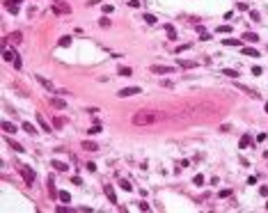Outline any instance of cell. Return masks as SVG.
Here are the masks:
<instances>
[{"mask_svg": "<svg viewBox=\"0 0 268 213\" xmlns=\"http://www.w3.org/2000/svg\"><path fill=\"white\" fill-rule=\"evenodd\" d=\"M250 18H252V21H259V12H257V9H252V12H250Z\"/></svg>", "mask_w": 268, "mask_h": 213, "instance_id": "37", "label": "cell"}, {"mask_svg": "<svg viewBox=\"0 0 268 213\" xmlns=\"http://www.w3.org/2000/svg\"><path fill=\"white\" fill-rule=\"evenodd\" d=\"M142 89L140 87H124V89H119V94L117 96H121V99H129V96H135V94H140Z\"/></svg>", "mask_w": 268, "mask_h": 213, "instance_id": "4", "label": "cell"}, {"mask_svg": "<svg viewBox=\"0 0 268 213\" xmlns=\"http://www.w3.org/2000/svg\"><path fill=\"white\" fill-rule=\"evenodd\" d=\"M119 188H121V190H126V193H131V190H133L131 181H126V179H119Z\"/></svg>", "mask_w": 268, "mask_h": 213, "instance_id": "21", "label": "cell"}, {"mask_svg": "<svg viewBox=\"0 0 268 213\" xmlns=\"http://www.w3.org/2000/svg\"><path fill=\"white\" fill-rule=\"evenodd\" d=\"M60 46H62V48L71 46V37H60Z\"/></svg>", "mask_w": 268, "mask_h": 213, "instance_id": "29", "label": "cell"}, {"mask_svg": "<svg viewBox=\"0 0 268 213\" xmlns=\"http://www.w3.org/2000/svg\"><path fill=\"white\" fill-rule=\"evenodd\" d=\"M99 23H101L103 28H108V25H110V21H108V16H101V18H99Z\"/></svg>", "mask_w": 268, "mask_h": 213, "instance_id": "35", "label": "cell"}, {"mask_svg": "<svg viewBox=\"0 0 268 213\" xmlns=\"http://www.w3.org/2000/svg\"><path fill=\"white\" fill-rule=\"evenodd\" d=\"M53 167H55L57 172H64V170H69V165H67V163H62V161H53Z\"/></svg>", "mask_w": 268, "mask_h": 213, "instance_id": "17", "label": "cell"}, {"mask_svg": "<svg viewBox=\"0 0 268 213\" xmlns=\"http://www.w3.org/2000/svg\"><path fill=\"white\" fill-rule=\"evenodd\" d=\"M145 23H147V25H154V23H156V16H151V14H145Z\"/></svg>", "mask_w": 268, "mask_h": 213, "instance_id": "33", "label": "cell"}, {"mask_svg": "<svg viewBox=\"0 0 268 213\" xmlns=\"http://www.w3.org/2000/svg\"><path fill=\"white\" fill-rule=\"evenodd\" d=\"M7 39H12V41H18V44H21V39H23V34H21V32H12V34L7 37Z\"/></svg>", "mask_w": 268, "mask_h": 213, "instance_id": "28", "label": "cell"}, {"mask_svg": "<svg viewBox=\"0 0 268 213\" xmlns=\"http://www.w3.org/2000/svg\"><path fill=\"white\" fill-rule=\"evenodd\" d=\"M5 140H7V145L12 147V149H14V151H18V153H23V151H25V149H23V145H21V142H14V140H12V137H5Z\"/></svg>", "mask_w": 268, "mask_h": 213, "instance_id": "13", "label": "cell"}, {"mask_svg": "<svg viewBox=\"0 0 268 213\" xmlns=\"http://www.w3.org/2000/svg\"><path fill=\"white\" fill-rule=\"evenodd\" d=\"M192 183H195V186H204V177H202V174H195Z\"/></svg>", "mask_w": 268, "mask_h": 213, "instance_id": "32", "label": "cell"}, {"mask_svg": "<svg viewBox=\"0 0 268 213\" xmlns=\"http://www.w3.org/2000/svg\"><path fill=\"white\" fill-rule=\"evenodd\" d=\"M113 12V5H103V14H110Z\"/></svg>", "mask_w": 268, "mask_h": 213, "instance_id": "41", "label": "cell"}, {"mask_svg": "<svg viewBox=\"0 0 268 213\" xmlns=\"http://www.w3.org/2000/svg\"><path fill=\"white\" fill-rule=\"evenodd\" d=\"M57 197H60V202H64V204H69V202H71V195L67 193V190H60V193H57Z\"/></svg>", "mask_w": 268, "mask_h": 213, "instance_id": "20", "label": "cell"}, {"mask_svg": "<svg viewBox=\"0 0 268 213\" xmlns=\"http://www.w3.org/2000/svg\"><path fill=\"white\" fill-rule=\"evenodd\" d=\"M83 149H87V151H96L99 147H96V142H89V140H85V142H83Z\"/></svg>", "mask_w": 268, "mask_h": 213, "instance_id": "23", "label": "cell"}, {"mask_svg": "<svg viewBox=\"0 0 268 213\" xmlns=\"http://www.w3.org/2000/svg\"><path fill=\"white\" fill-rule=\"evenodd\" d=\"M23 131H25V133H30V135H35V133H37L35 124H30V121H23Z\"/></svg>", "mask_w": 268, "mask_h": 213, "instance_id": "19", "label": "cell"}, {"mask_svg": "<svg viewBox=\"0 0 268 213\" xmlns=\"http://www.w3.org/2000/svg\"><path fill=\"white\" fill-rule=\"evenodd\" d=\"M0 128H2V131H5L7 135H12V133H16V131H18V128L14 126L12 121H0Z\"/></svg>", "mask_w": 268, "mask_h": 213, "instance_id": "8", "label": "cell"}, {"mask_svg": "<svg viewBox=\"0 0 268 213\" xmlns=\"http://www.w3.org/2000/svg\"><path fill=\"white\" fill-rule=\"evenodd\" d=\"M53 12L55 14H71V5L67 0H55L53 2Z\"/></svg>", "mask_w": 268, "mask_h": 213, "instance_id": "3", "label": "cell"}, {"mask_svg": "<svg viewBox=\"0 0 268 213\" xmlns=\"http://www.w3.org/2000/svg\"><path fill=\"white\" fill-rule=\"evenodd\" d=\"M165 32H167V37H170V39H176V30H174V25H170V23H167V25H165Z\"/></svg>", "mask_w": 268, "mask_h": 213, "instance_id": "22", "label": "cell"}, {"mask_svg": "<svg viewBox=\"0 0 268 213\" xmlns=\"http://www.w3.org/2000/svg\"><path fill=\"white\" fill-rule=\"evenodd\" d=\"M236 87H238L241 92H245V94H248V96H252V99H259V96H261L259 92H254V89H250V87H248V85H241V83H238V85H236Z\"/></svg>", "mask_w": 268, "mask_h": 213, "instance_id": "9", "label": "cell"}, {"mask_svg": "<svg viewBox=\"0 0 268 213\" xmlns=\"http://www.w3.org/2000/svg\"><path fill=\"white\" fill-rule=\"evenodd\" d=\"M238 12H248V5L245 2H238Z\"/></svg>", "mask_w": 268, "mask_h": 213, "instance_id": "40", "label": "cell"}, {"mask_svg": "<svg viewBox=\"0 0 268 213\" xmlns=\"http://www.w3.org/2000/svg\"><path fill=\"white\" fill-rule=\"evenodd\" d=\"M37 80H39V83H41V85L46 87L48 92H55V85H53L51 80H46V78H44V76H37Z\"/></svg>", "mask_w": 268, "mask_h": 213, "instance_id": "14", "label": "cell"}, {"mask_svg": "<svg viewBox=\"0 0 268 213\" xmlns=\"http://www.w3.org/2000/svg\"><path fill=\"white\" fill-rule=\"evenodd\" d=\"M190 48V44H183V46H176V53H183V51H188Z\"/></svg>", "mask_w": 268, "mask_h": 213, "instance_id": "36", "label": "cell"}, {"mask_svg": "<svg viewBox=\"0 0 268 213\" xmlns=\"http://www.w3.org/2000/svg\"><path fill=\"white\" fill-rule=\"evenodd\" d=\"M151 71H154V73H174V67H167V64H154Z\"/></svg>", "mask_w": 268, "mask_h": 213, "instance_id": "6", "label": "cell"}, {"mask_svg": "<svg viewBox=\"0 0 268 213\" xmlns=\"http://www.w3.org/2000/svg\"><path fill=\"white\" fill-rule=\"evenodd\" d=\"M18 174L23 177V181H25V186H32V183H35V179H37L35 170H32L30 165H18Z\"/></svg>", "mask_w": 268, "mask_h": 213, "instance_id": "2", "label": "cell"}, {"mask_svg": "<svg viewBox=\"0 0 268 213\" xmlns=\"http://www.w3.org/2000/svg\"><path fill=\"white\" fill-rule=\"evenodd\" d=\"M216 32L218 34H229V32H232V25H218Z\"/></svg>", "mask_w": 268, "mask_h": 213, "instance_id": "26", "label": "cell"}, {"mask_svg": "<svg viewBox=\"0 0 268 213\" xmlns=\"http://www.w3.org/2000/svg\"><path fill=\"white\" fill-rule=\"evenodd\" d=\"M163 119H167V115L165 112H156V110H138L131 117V121L135 126H151V124H158Z\"/></svg>", "mask_w": 268, "mask_h": 213, "instance_id": "1", "label": "cell"}, {"mask_svg": "<svg viewBox=\"0 0 268 213\" xmlns=\"http://www.w3.org/2000/svg\"><path fill=\"white\" fill-rule=\"evenodd\" d=\"M37 124L41 126V131H51V126H48V124L44 121V117H41V115H37Z\"/></svg>", "mask_w": 268, "mask_h": 213, "instance_id": "24", "label": "cell"}, {"mask_svg": "<svg viewBox=\"0 0 268 213\" xmlns=\"http://www.w3.org/2000/svg\"><path fill=\"white\" fill-rule=\"evenodd\" d=\"M138 206H140V211H149V204H147V202H140Z\"/></svg>", "mask_w": 268, "mask_h": 213, "instance_id": "39", "label": "cell"}, {"mask_svg": "<svg viewBox=\"0 0 268 213\" xmlns=\"http://www.w3.org/2000/svg\"><path fill=\"white\" fill-rule=\"evenodd\" d=\"M241 41H243V39H222L225 46H241Z\"/></svg>", "mask_w": 268, "mask_h": 213, "instance_id": "25", "label": "cell"}, {"mask_svg": "<svg viewBox=\"0 0 268 213\" xmlns=\"http://www.w3.org/2000/svg\"><path fill=\"white\" fill-rule=\"evenodd\" d=\"M250 142H252V137H250V135H243V137H241V149H245Z\"/></svg>", "mask_w": 268, "mask_h": 213, "instance_id": "30", "label": "cell"}, {"mask_svg": "<svg viewBox=\"0 0 268 213\" xmlns=\"http://www.w3.org/2000/svg\"><path fill=\"white\" fill-rule=\"evenodd\" d=\"M202 41H211V34L204 32V30H202Z\"/></svg>", "mask_w": 268, "mask_h": 213, "instance_id": "38", "label": "cell"}, {"mask_svg": "<svg viewBox=\"0 0 268 213\" xmlns=\"http://www.w3.org/2000/svg\"><path fill=\"white\" fill-rule=\"evenodd\" d=\"M48 186H51V197H55V183H53V177H48Z\"/></svg>", "mask_w": 268, "mask_h": 213, "instance_id": "34", "label": "cell"}, {"mask_svg": "<svg viewBox=\"0 0 268 213\" xmlns=\"http://www.w3.org/2000/svg\"><path fill=\"white\" fill-rule=\"evenodd\" d=\"M117 73H119L121 78H129V76H133V69H131V67H119V69H117Z\"/></svg>", "mask_w": 268, "mask_h": 213, "instance_id": "15", "label": "cell"}, {"mask_svg": "<svg viewBox=\"0 0 268 213\" xmlns=\"http://www.w3.org/2000/svg\"><path fill=\"white\" fill-rule=\"evenodd\" d=\"M5 7H7V12H12V14H18V7H21V5H18L16 0H7Z\"/></svg>", "mask_w": 268, "mask_h": 213, "instance_id": "12", "label": "cell"}, {"mask_svg": "<svg viewBox=\"0 0 268 213\" xmlns=\"http://www.w3.org/2000/svg\"><path fill=\"white\" fill-rule=\"evenodd\" d=\"M103 193H105V197L110 199V204H117V195H115V188L108 183V186H103Z\"/></svg>", "mask_w": 268, "mask_h": 213, "instance_id": "7", "label": "cell"}, {"mask_svg": "<svg viewBox=\"0 0 268 213\" xmlns=\"http://www.w3.org/2000/svg\"><path fill=\"white\" fill-rule=\"evenodd\" d=\"M241 51H243V55H250V57H259V51H257V48H248V46H243Z\"/></svg>", "mask_w": 268, "mask_h": 213, "instance_id": "16", "label": "cell"}, {"mask_svg": "<svg viewBox=\"0 0 268 213\" xmlns=\"http://www.w3.org/2000/svg\"><path fill=\"white\" fill-rule=\"evenodd\" d=\"M87 133H89V135H99V133H101V126H99V124H94V126L89 128Z\"/></svg>", "mask_w": 268, "mask_h": 213, "instance_id": "31", "label": "cell"}, {"mask_svg": "<svg viewBox=\"0 0 268 213\" xmlns=\"http://www.w3.org/2000/svg\"><path fill=\"white\" fill-rule=\"evenodd\" d=\"M176 67H181V69H195V67H199V62L197 60H176Z\"/></svg>", "mask_w": 268, "mask_h": 213, "instance_id": "5", "label": "cell"}, {"mask_svg": "<svg viewBox=\"0 0 268 213\" xmlns=\"http://www.w3.org/2000/svg\"><path fill=\"white\" fill-rule=\"evenodd\" d=\"M14 60H16V55L9 51V48H5V62H14Z\"/></svg>", "mask_w": 268, "mask_h": 213, "instance_id": "27", "label": "cell"}, {"mask_svg": "<svg viewBox=\"0 0 268 213\" xmlns=\"http://www.w3.org/2000/svg\"><path fill=\"white\" fill-rule=\"evenodd\" d=\"M51 103H53V108H57V110H64V108H67V101H64V99H57V96H53Z\"/></svg>", "mask_w": 268, "mask_h": 213, "instance_id": "11", "label": "cell"}, {"mask_svg": "<svg viewBox=\"0 0 268 213\" xmlns=\"http://www.w3.org/2000/svg\"><path fill=\"white\" fill-rule=\"evenodd\" d=\"M220 73H222V76H227V78H238V71H236V69H222Z\"/></svg>", "mask_w": 268, "mask_h": 213, "instance_id": "18", "label": "cell"}, {"mask_svg": "<svg viewBox=\"0 0 268 213\" xmlns=\"http://www.w3.org/2000/svg\"><path fill=\"white\" fill-rule=\"evenodd\" d=\"M99 2H101V0H89L87 5H89V7H94V5H99Z\"/></svg>", "mask_w": 268, "mask_h": 213, "instance_id": "42", "label": "cell"}, {"mask_svg": "<svg viewBox=\"0 0 268 213\" xmlns=\"http://www.w3.org/2000/svg\"><path fill=\"white\" fill-rule=\"evenodd\" d=\"M241 39H243V41H248V44H257V41H259V34H254V32H243Z\"/></svg>", "mask_w": 268, "mask_h": 213, "instance_id": "10", "label": "cell"}]
</instances>
